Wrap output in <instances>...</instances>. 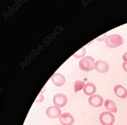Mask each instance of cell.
<instances>
[{
	"mask_svg": "<svg viewBox=\"0 0 127 125\" xmlns=\"http://www.w3.org/2000/svg\"><path fill=\"white\" fill-rule=\"evenodd\" d=\"M124 42L123 38L118 34L108 35L106 37L105 40V44L110 48H116L122 45Z\"/></svg>",
	"mask_w": 127,
	"mask_h": 125,
	"instance_id": "obj_1",
	"label": "cell"
},
{
	"mask_svg": "<svg viewBox=\"0 0 127 125\" xmlns=\"http://www.w3.org/2000/svg\"><path fill=\"white\" fill-rule=\"evenodd\" d=\"M95 60L92 57L86 56L82 58L79 62L80 68L86 72L92 71L94 68Z\"/></svg>",
	"mask_w": 127,
	"mask_h": 125,
	"instance_id": "obj_2",
	"label": "cell"
},
{
	"mask_svg": "<svg viewBox=\"0 0 127 125\" xmlns=\"http://www.w3.org/2000/svg\"><path fill=\"white\" fill-rule=\"evenodd\" d=\"M99 120L102 125H113L115 121V116L112 113L104 111L99 117Z\"/></svg>",
	"mask_w": 127,
	"mask_h": 125,
	"instance_id": "obj_3",
	"label": "cell"
},
{
	"mask_svg": "<svg viewBox=\"0 0 127 125\" xmlns=\"http://www.w3.org/2000/svg\"><path fill=\"white\" fill-rule=\"evenodd\" d=\"M53 103L57 107L62 108L64 107L67 103L68 99L64 94L59 93L55 95L53 97Z\"/></svg>",
	"mask_w": 127,
	"mask_h": 125,
	"instance_id": "obj_4",
	"label": "cell"
},
{
	"mask_svg": "<svg viewBox=\"0 0 127 125\" xmlns=\"http://www.w3.org/2000/svg\"><path fill=\"white\" fill-rule=\"evenodd\" d=\"M88 102L91 106L95 107H99L102 105L103 99L98 95H93L89 98Z\"/></svg>",
	"mask_w": 127,
	"mask_h": 125,
	"instance_id": "obj_5",
	"label": "cell"
},
{
	"mask_svg": "<svg viewBox=\"0 0 127 125\" xmlns=\"http://www.w3.org/2000/svg\"><path fill=\"white\" fill-rule=\"evenodd\" d=\"M95 69L100 73H105L108 71L109 66L107 62L102 60H98L95 62L94 65Z\"/></svg>",
	"mask_w": 127,
	"mask_h": 125,
	"instance_id": "obj_6",
	"label": "cell"
},
{
	"mask_svg": "<svg viewBox=\"0 0 127 125\" xmlns=\"http://www.w3.org/2000/svg\"><path fill=\"white\" fill-rule=\"evenodd\" d=\"M59 121L63 125H72L74 122L73 117L68 113H64L60 115Z\"/></svg>",
	"mask_w": 127,
	"mask_h": 125,
	"instance_id": "obj_7",
	"label": "cell"
},
{
	"mask_svg": "<svg viewBox=\"0 0 127 125\" xmlns=\"http://www.w3.org/2000/svg\"><path fill=\"white\" fill-rule=\"evenodd\" d=\"M62 111L59 107L52 106L49 107L46 111L47 116L51 118H56L60 116Z\"/></svg>",
	"mask_w": 127,
	"mask_h": 125,
	"instance_id": "obj_8",
	"label": "cell"
},
{
	"mask_svg": "<svg viewBox=\"0 0 127 125\" xmlns=\"http://www.w3.org/2000/svg\"><path fill=\"white\" fill-rule=\"evenodd\" d=\"M51 80L55 86L58 87L62 86L65 82L64 77L59 73H55L52 77Z\"/></svg>",
	"mask_w": 127,
	"mask_h": 125,
	"instance_id": "obj_9",
	"label": "cell"
},
{
	"mask_svg": "<svg viewBox=\"0 0 127 125\" xmlns=\"http://www.w3.org/2000/svg\"><path fill=\"white\" fill-rule=\"evenodd\" d=\"M96 87L95 84L91 82L86 83L84 87V92L86 95L88 96L93 95L96 91Z\"/></svg>",
	"mask_w": 127,
	"mask_h": 125,
	"instance_id": "obj_10",
	"label": "cell"
},
{
	"mask_svg": "<svg viewBox=\"0 0 127 125\" xmlns=\"http://www.w3.org/2000/svg\"><path fill=\"white\" fill-rule=\"evenodd\" d=\"M114 92L119 98H125L127 96V91L125 88L120 85H116L114 88Z\"/></svg>",
	"mask_w": 127,
	"mask_h": 125,
	"instance_id": "obj_11",
	"label": "cell"
},
{
	"mask_svg": "<svg viewBox=\"0 0 127 125\" xmlns=\"http://www.w3.org/2000/svg\"><path fill=\"white\" fill-rule=\"evenodd\" d=\"M104 106L108 111L112 113H116L117 112V108L115 103L110 99H107L105 101Z\"/></svg>",
	"mask_w": 127,
	"mask_h": 125,
	"instance_id": "obj_12",
	"label": "cell"
},
{
	"mask_svg": "<svg viewBox=\"0 0 127 125\" xmlns=\"http://www.w3.org/2000/svg\"><path fill=\"white\" fill-rule=\"evenodd\" d=\"M84 84H85V82L83 81H76L74 82V86L75 93H77L79 91L82 90L83 88Z\"/></svg>",
	"mask_w": 127,
	"mask_h": 125,
	"instance_id": "obj_13",
	"label": "cell"
},
{
	"mask_svg": "<svg viewBox=\"0 0 127 125\" xmlns=\"http://www.w3.org/2000/svg\"><path fill=\"white\" fill-rule=\"evenodd\" d=\"M86 48L84 47L76 52L75 54L73 55V56L77 59H80L86 55Z\"/></svg>",
	"mask_w": 127,
	"mask_h": 125,
	"instance_id": "obj_14",
	"label": "cell"
},
{
	"mask_svg": "<svg viewBox=\"0 0 127 125\" xmlns=\"http://www.w3.org/2000/svg\"><path fill=\"white\" fill-rule=\"evenodd\" d=\"M43 100H44V96L42 95V94L40 93L36 100H35V103H39V102H42Z\"/></svg>",
	"mask_w": 127,
	"mask_h": 125,
	"instance_id": "obj_15",
	"label": "cell"
},
{
	"mask_svg": "<svg viewBox=\"0 0 127 125\" xmlns=\"http://www.w3.org/2000/svg\"><path fill=\"white\" fill-rule=\"evenodd\" d=\"M106 34H104L103 35V36L102 37H101V36H100V37H98V38L96 39V40L98 41H100V42H101V41H103L104 39H105V38Z\"/></svg>",
	"mask_w": 127,
	"mask_h": 125,
	"instance_id": "obj_16",
	"label": "cell"
},
{
	"mask_svg": "<svg viewBox=\"0 0 127 125\" xmlns=\"http://www.w3.org/2000/svg\"><path fill=\"white\" fill-rule=\"evenodd\" d=\"M123 70L127 73V62H124L123 64Z\"/></svg>",
	"mask_w": 127,
	"mask_h": 125,
	"instance_id": "obj_17",
	"label": "cell"
},
{
	"mask_svg": "<svg viewBox=\"0 0 127 125\" xmlns=\"http://www.w3.org/2000/svg\"><path fill=\"white\" fill-rule=\"evenodd\" d=\"M123 60H124V61L127 62V52H125L123 55Z\"/></svg>",
	"mask_w": 127,
	"mask_h": 125,
	"instance_id": "obj_18",
	"label": "cell"
},
{
	"mask_svg": "<svg viewBox=\"0 0 127 125\" xmlns=\"http://www.w3.org/2000/svg\"></svg>",
	"mask_w": 127,
	"mask_h": 125,
	"instance_id": "obj_19",
	"label": "cell"
}]
</instances>
